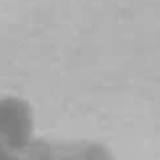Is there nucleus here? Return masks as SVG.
Instances as JSON below:
<instances>
[{
  "mask_svg": "<svg viewBox=\"0 0 160 160\" xmlns=\"http://www.w3.org/2000/svg\"><path fill=\"white\" fill-rule=\"evenodd\" d=\"M24 160H113L110 150L89 139H34L26 144Z\"/></svg>",
  "mask_w": 160,
  "mask_h": 160,
  "instance_id": "f257e3e1",
  "label": "nucleus"
},
{
  "mask_svg": "<svg viewBox=\"0 0 160 160\" xmlns=\"http://www.w3.org/2000/svg\"><path fill=\"white\" fill-rule=\"evenodd\" d=\"M0 134L13 144L16 150H26L34 134V118H32V108L18 97H5L0 100Z\"/></svg>",
  "mask_w": 160,
  "mask_h": 160,
  "instance_id": "f03ea898",
  "label": "nucleus"
},
{
  "mask_svg": "<svg viewBox=\"0 0 160 160\" xmlns=\"http://www.w3.org/2000/svg\"><path fill=\"white\" fill-rule=\"evenodd\" d=\"M0 160H24V152L13 147L5 139V134H0Z\"/></svg>",
  "mask_w": 160,
  "mask_h": 160,
  "instance_id": "7ed1b4c3",
  "label": "nucleus"
}]
</instances>
